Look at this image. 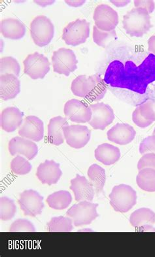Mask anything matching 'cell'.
<instances>
[{
	"mask_svg": "<svg viewBox=\"0 0 155 257\" xmlns=\"http://www.w3.org/2000/svg\"><path fill=\"white\" fill-rule=\"evenodd\" d=\"M73 220L71 218L63 217H53L47 222V229L49 232H70L74 228Z\"/></svg>",
	"mask_w": 155,
	"mask_h": 257,
	"instance_id": "cell-28",
	"label": "cell"
},
{
	"mask_svg": "<svg viewBox=\"0 0 155 257\" xmlns=\"http://www.w3.org/2000/svg\"><path fill=\"white\" fill-rule=\"evenodd\" d=\"M134 5L135 8L145 9L149 14H151L155 10V2L152 0H135Z\"/></svg>",
	"mask_w": 155,
	"mask_h": 257,
	"instance_id": "cell-38",
	"label": "cell"
},
{
	"mask_svg": "<svg viewBox=\"0 0 155 257\" xmlns=\"http://www.w3.org/2000/svg\"><path fill=\"white\" fill-rule=\"evenodd\" d=\"M44 197L37 191L34 190H26L19 194L18 204L24 215L35 217L42 214L43 209L45 206Z\"/></svg>",
	"mask_w": 155,
	"mask_h": 257,
	"instance_id": "cell-9",
	"label": "cell"
},
{
	"mask_svg": "<svg viewBox=\"0 0 155 257\" xmlns=\"http://www.w3.org/2000/svg\"><path fill=\"white\" fill-rule=\"evenodd\" d=\"M55 34L52 21L45 15H38L30 24V35L38 47L46 46L51 43Z\"/></svg>",
	"mask_w": 155,
	"mask_h": 257,
	"instance_id": "cell-4",
	"label": "cell"
},
{
	"mask_svg": "<svg viewBox=\"0 0 155 257\" xmlns=\"http://www.w3.org/2000/svg\"><path fill=\"white\" fill-rule=\"evenodd\" d=\"M72 197L68 191H60L50 194L46 202L51 208L56 210H63L70 206Z\"/></svg>",
	"mask_w": 155,
	"mask_h": 257,
	"instance_id": "cell-26",
	"label": "cell"
},
{
	"mask_svg": "<svg viewBox=\"0 0 155 257\" xmlns=\"http://www.w3.org/2000/svg\"><path fill=\"white\" fill-rule=\"evenodd\" d=\"M23 113L16 107L6 108L0 114V126L7 133L20 128L23 123Z\"/></svg>",
	"mask_w": 155,
	"mask_h": 257,
	"instance_id": "cell-19",
	"label": "cell"
},
{
	"mask_svg": "<svg viewBox=\"0 0 155 257\" xmlns=\"http://www.w3.org/2000/svg\"><path fill=\"white\" fill-rule=\"evenodd\" d=\"M10 168L14 174L23 176L31 171L32 165L25 158L21 155H17L11 161Z\"/></svg>",
	"mask_w": 155,
	"mask_h": 257,
	"instance_id": "cell-32",
	"label": "cell"
},
{
	"mask_svg": "<svg viewBox=\"0 0 155 257\" xmlns=\"http://www.w3.org/2000/svg\"><path fill=\"white\" fill-rule=\"evenodd\" d=\"M70 189L74 192L75 200L77 202L89 201L92 202L95 195V189L93 185L85 176L77 174L74 179L71 180Z\"/></svg>",
	"mask_w": 155,
	"mask_h": 257,
	"instance_id": "cell-16",
	"label": "cell"
},
{
	"mask_svg": "<svg viewBox=\"0 0 155 257\" xmlns=\"http://www.w3.org/2000/svg\"><path fill=\"white\" fill-rule=\"evenodd\" d=\"M153 135H155V129L154 130V131H153Z\"/></svg>",
	"mask_w": 155,
	"mask_h": 257,
	"instance_id": "cell-42",
	"label": "cell"
},
{
	"mask_svg": "<svg viewBox=\"0 0 155 257\" xmlns=\"http://www.w3.org/2000/svg\"><path fill=\"white\" fill-rule=\"evenodd\" d=\"M62 172L59 163L46 160L38 166L36 176L43 184H56L61 178Z\"/></svg>",
	"mask_w": 155,
	"mask_h": 257,
	"instance_id": "cell-17",
	"label": "cell"
},
{
	"mask_svg": "<svg viewBox=\"0 0 155 257\" xmlns=\"http://www.w3.org/2000/svg\"><path fill=\"white\" fill-rule=\"evenodd\" d=\"M142 116L150 121H155V100H150L139 106Z\"/></svg>",
	"mask_w": 155,
	"mask_h": 257,
	"instance_id": "cell-34",
	"label": "cell"
},
{
	"mask_svg": "<svg viewBox=\"0 0 155 257\" xmlns=\"http://www.w3.org/2000/svg\"><path fill=\"white\" fill-rule=\"evenodd\" d=\"M136 181L140 189L146 192L153 193L155 192V170L144 168L139 170Z\"/></svg>",
	"mask_w": 155,
	"mask_h": 257,
	"instance_id": "cell-27",
	"label": "cell"
},
{
	"mask_svg": "<svg viewBox=\"0 0 155 257\" xmlns=\"http://www.w3.org/2000/svg\"><path fill=\"white\" fill-rule=\"evenodd\" d=\"M110 204L114 210L127 213L137 204L136 191L130 185L120 184L115 186L109 194Z\"/></svg>",
	"mask_w": 155,
	"mask_h": 257,
	"instance_id": "cell-3",
	"label": "cell"
},
{
	"mask_svg": "<svg viewBox=\"0 0 155 257\" xmlns=\"http://www.w3.org/2000/svg\"><path fill=\"white\" fill-rule=\"evenodd\" d=\"M18 133L21 137L33 142H40L44 136V122L37 116H27L19 128Z\"/></svg>",
	"mask_w": 155,
	"mask_h": 257,
	"instance_id": "cell-15",
	"label": "cell"
},
{
	"mask_svg": "<svg viewBox=\"0 0 155 257\" xmlns=\"http://www.w3.org/2000/svg\"><path fill=\"white\" fill-rule=\"evenodd\" d=\"M0 32L6 38L18 40L25 36L26 28L22 22L18 19L8 18L1 21Z\"/></svg>",
	"mask_w": 155,
	"mask_h": 257,
	"instance_id": "cell-22",
	"label": "cell"
},
{
	"mask_svg": "<svg viewBox=\"0 0 155 257\" xmlns=\"http://www.w3.org/2000/svg\"><path fill=\"white\" fill-rule=\"evenodd\" d=\"M130 222L133 227L141 229L143 231H155L152 225L155 224V213L151 209L143 208L137 209L130 215Z\"/></svg>",
	"mask_w": 155,
	"mask_h": 257,
	"instance_id": "cell-20",
	"label": "cell"
},
{
	"mask_svg": "<svg viewBox=\"0 0 155 257\" xmlns=\"http://www.w3.org/2000/svg\"><path fill=\"white\" fill-rule=\"evenodd\" d=\"M76 56L72 49L60 48L54 51L52 56V65L54 72L68 77L77 70Z\"/></svg>",
	"mask_w": 155,
	"mask_h": 257,
	"instance_id": "cell-7",
	"label": "cell"
},
{
	"mask_svg": "<svg viewBox=\"0 0 155 257\" xmlns=\"http://www.w3.org/2000/svg\"><path fill=\"white\" fill-rule=\"evenodd\" d=\"M11 232H35L36 228L34 224L29 220L19 219L11 224Z\"/></svg>",
	"mask_w": 155,
	"mask_h": 257,
	"instance_id": "cell-33",
	"label": "cell"
},
{
	"mask_svg": "<svg viewBox=\"0 0 155 257\" xmlns=\"http://www.w3.org/2000/svg\"><path fill=\"white\" fill-rule=\"evenodd\" d=\"M93 19L95 26L105 32H111L118 25V14L114 9L107 4H100L94 10Z\"/></svg>",
	"mask_w": 155,
	"mask_h": 257,
	"instance_id": "cell-10",
	"label": "cell"
},
{
	"mask_svg": "<svg viewBox=\"0 0 155 257\" xmlns=\"http://www.w3.org/2000/svg\"><path fill=\"white\" fill-rule=\"evenodd\" d=\"M20 65L15 58L6 57L0 60V73L2 75L12 74L18 77L20 73Z\"/></svg>",
	"mask_w": 155,
	"mask_h": 257,
	"instance_id": "cell-30",
	"label": "cell"
},
{
	"mask_svg": "<svg viewBox=\"0 0 155 257\" xmlns=\"http://www.w3.org/2000/svg\"><path fill=\"white\" fill-rule=\"evenodd\" d=\"M115 30L111 32H105L99 29L95 25L93 27V40L99 46L105 48L112 40H117Z\"/></svg>",
	"mask_w": 155,
	"mask_h": 257,
	"instance_id": "cell-31",
	"label": "cell"
},
{
	"mask_svg": "<svg viewBox=\"0 0 155 257\" xmlns=\"http://www.w3.org/2000/svg\"><path fill=\"white\" fill-rule=\"evenodd\" d=\"M8 150L12 156L21 155L32 160L38 154V148L35 142L27 138L16 136L10 140L8 144Z\"/></svg>",
	"mask_w": 155,
	"mask_h": 257,
	"instance_id": "cell-14",
	"label": "cell"
},
{
	"mask_svg": "<svg viewBox=\"0 0 155 257\" xmlns=\"http://www.w3.org/2000/svg\"><path fill=\"white\" fill-rule=\"evenodd\" d=\"M94 155L97 161L104 165L110 166L117 163L120 159L121 153L117 147L105 143L100 145L96 149Z\"/></svg>",
	"mask_w": 155,
	"mask_h": 257,
	"instance_id": "cell-24",
	"label": "cell"
},
{
	"mask_svg": "<svg viewBox=\"0 0 155 257\" xmlns=\"http://www.w3.org/2000/svg\"><path fill=\"white\" fill-rule=\"evenodd\" d=\"M124 29L132 37H143L152 27L151 17L145 9L133 8L123 17Z\"/></svg>",
	"mask_w": 155,
	"mask_h": 257,
	"instance_id": "cell-2",
	"label": "cell"
},
{
	"mask_svg": "<svg viewBox=\"0 0 155 257\" xmlns=\"http://www.w3.org/2000/svg\"><path fill=\"white\" fill-rule=\"evenodd\" d=\"M132 120L134 124L137 126L141 128H147V127L150 126L153 123V122L150 121L144 118L140 112L139 107H137L135 111H133L132 114Z\"/></svg>",
	"mask_w": 155,
	"mask_h": 257,
	"instance_id": "cell-37",
	"label": "cell"
},
{
	"mask_svg": "<svg viewBox=\"0 0 155 257\" xmlns=\"http://www.w3.org/2000/svg\"><path fill=\"white\" fill-rule=\"evenodd\" d=\"M85 2V1H66L67 4L73 6V7H79V6L83 5Z\"/></svg>",
	"mask_w": 155,
	"mask_h": 257,
	"instance_id": "cell-41",
	"label": "cell"
},
{
	"mask_svg": "<svg viewBox=\"0 0 155 257\" xmlns=\"http://www.w3.org/2000/svg\"><path fill=\"white\" fill-rule=\"evenodd\" d=\"M148 51L155 55V36L150 37L148 41Z\"/></svg>",
	"mask_w": 155,
	"mask_h": 257,
	"instance_id": "cell-39",
	"label": "cell"
},
{
	"mask_svg": "<svg viewBox=\"0 0 155 257\" xmlns=\"http://www.w3.org/2000/svg\"><path fill=\"white\" fill-rule=\"evenodd\" d=\"M17 208L14 200L6 196L0 198V219L7 221L12 219L16 213Z\"/></svg>",
	"mask_w": 155,
	"mask_h": 257,
	"instance_id": "cell-29",
	"label": "cell"
},
{
	"mask_svg": "<svg viewBox=\"0 0 155 257\" xmlns=\"http://www.w3.org/2000/svg\"><path fill=\"white\" fill-rule=\"evenodd\" d=\"M20 81L15 75H0V97L4 101L14 99L20 92Z\"/></svg>",
	"mask_w": 155,
	"mask_h": 257,
	"instance_id": "cell-21",
	"label": "cell"
},
{
	"mask_svg": "<svg viewBox=\"0 0 155 257\" xmlns=\"http://www.w3.org/2000/svg\"><path fill=\"white\" fill-rule=\"evenodd\" d=\"M71 90L75 96L96 102L104 98L107 90L104 81L98 74L79 75L72 81Z\"/></svg>",
	"mask_w": 155,
	"mask_h": 257,
	"instance_id": "cell-1",
	"label": "cell"
},
{
	"mask_svg": "<svg viewBox=\"0 0 155 257\" xmlns=\"http://www.w3.org/2000/svg\"><path fill=\"white\" fill-rule=\"evenodd\" d=\"M87 174L90 182L93 185L97 195L103 194V187L106 181V174L104 168L97 164H93L90 166Z\"/></svg>",
	"mask_w": 155,
	"mask_h": 257,
	"instance_id": "cell-25",
	"label": "cell"
},
{
	"mask_svg": "<svg viewBox=\"0 0 155 257\" xmlns=\"http://www.w3.org/2000/svg\"><path fill=\"white\" fill-rule=\"evenodd\" d=\"M98 207V204H94L89 201H81L71 207L67 211L66 215L73 220L77 227L89 225L99 216L97 212Z\"/></svg>",
	"mask_w": 155,
	"mask_h": 257,
	"instance_id": "cell-5",
	"label": "cell"
},
{
	"mask_svg": "<svg viewBox=\"0 0 155 257\" xmlns=\"http://www.w3.org/2000/svg\"><path fill=\"white\" fill-rule=\"evenodd\" d=\"M24 73L32 79H44L50 70V62L45 56L36 52L23 61Z\"/></svg>",
	"mask_w": 155,
	"mask_h": 257,
	"instance_id": "cell-8",
	"label": "cell"
},
{
	"mask_svg": "<svg viewBox=\"0 0 155 257\" xmlns=\"http://www.w3.org/2000/svg\"><path fill=\"white\" fill-rule=\"evenodd\" d=\"M111 3H113L114 5L117 6V7H123V6H125L128 5L129 3H130V0H127V1H110Z\"/></svg>",
	"mask_w": 155,
	"mask_h": 257,
	"instance_id": "cell-40",
	"label": "cell"
},
{
	"mask_svg": "<svg viewBox=\"0 0 155 257\" xmlns=\"http://www.w3.org/2000/svg\"><path fill=\"white\" fill-rule=\"evenodd\" d=\"M139 152L141 155L148 153H155V135L148 136L143 139L139 146Z\"/></svg>",
	"mask_w": 155,
	"mask_h": 257,
	"instance_id": "cell-36",
	"label": "cell"
},
{
	"mask_svg": "<svg viewBox=\"0 0 155 257\" xmlns=\"http://www.w3.org/2000/svg\"><path fill=\"white\" fill-rule=\"evenodd\" d=\"M92 110V118L89 124L95 130H105L115 120L113 109L109 105L97 103L90 105Z\"/></svg>",
	"mask_w": 155,
	"mask_h": 257,
	"instance_id": "cell-12",
	"label": "cell"
},
{
	"mask_svg": "<svg viewBox=\"0 0 155 257\" xmlns=\"http://www.w3.org/2000/svg\"><path fill=\"white\" fill-rule=\"evenodd\" d=\"M64 113L70 121L77 124L89 122L92 115L91 108L76 99L67 101L64 105Z\"/></svg>",
	"mask_w": 155,
	"mask_h": 257,
	"instance_id": "cell-11",
	"label": "cell"
},
{
	"mask_svg": "<svg viewBox=\"0 0 155 257\" xmlns=\"http://www.w3.org/2000/svg\"><path fill=\"white\" fill-rule=\"evenodd\" d=\"M137 168L139 170L144 168H152L155 170V153L144 154L137 163Z\"/></svg>",
	"mask_w": 155,
	"mask_h": 257,
	"instance_id": "cell-35",
	"label": "cell"
},
{
	"mask_svg": "<svg viewBox=\"0 0 155 257\" xmlns=\"http://www.w3.org/2000/svg\"><path fill=\"white\" fill-rule=\"evenodd\" d=\"M89 36L90 23L78 19L64 27L62 38L67 45L75 47L85 43Z\"/></svg>",
	"mask_w": 155,
	"mask_h": 257,
	"instance_id": "cell-6",
	"label": "cell"
},
{
	"mask_svg": "<svg viewBox=\"0 0 155 257\" xmlns=\"http://www.w3.org/2000/svg\"><path fill=\"white\" fill-rule=\"evenodd\" d=\"M107 138L109 141L118 145H127L132 142L136 131L128 124H117L107 132Z\"/></svg>",
	"mask_w": 155,
	"mask_h": 257,
	"instance_id": "cell-18",
	"label": "cell"
},
{
	"mask_svg": "<svg viewBox=\"0 0 155 257\" xmlns=\"http://www.w3.org/2000/svg\"><path fill=\"white\" fill-rule=\"evenodd\" d=\"M69 126L66 118L58 116L51 118L48 124V133L47 139L49 143L60 146L64 143V127Z\"/></svg>",
	"mask_w": 155,
	"mask_h": 257,
	"instance_id": "cell-23",
	"label": "cell"
},
{
	"mask_svg": "<svg viewBox=\"0 0 155 257\" xmlns=\"http://www.w3.org/2000/svg\"><path fill=\"white\" fill-rule=\"evenodd\" d=\"M63 133L66 143L75 149L84 148L91 138V131L87 126L81 125L64 127Z\"/></svg>",
	"mask_w": 155,
	"mask_h": 257,
	"instance_id": "cell-13",
	"label": "cell"
}]
</instances>
